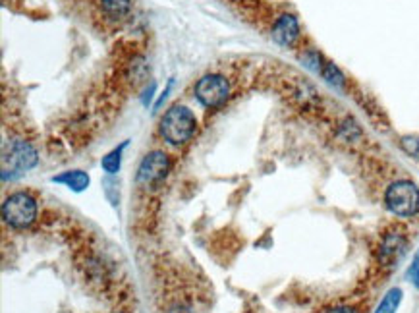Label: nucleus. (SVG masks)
<instances>
[{
	"label": "nucleus",
	"instance_id": "8",
	"mask_svg": "<svg viewBox=\"0 0 419 313\" xmlns=\"http://www.w3.org/2000/svg\"><path fill=\"white\" fill-rule=\"evenodd\" d=\"M300 37V24L292 14H282L277 19V24L273 26V39L278 45L294 46L296 41Z\"/></svg>",
	"mask_w": 419,
	"mask_h": 313
},
{
	"label": "nucleus",
	"instance_id": "3",
	"mask_svg": "<svg viewBox=\"0 0 419 313\" xmlns=\"http://www.w3.org/2000/svg\"><path fill=\"white\" fill-rule=\"evenodd\" d=\"M384 205L396 217H413L419 213V188L410 180H398L386 188Z\"/></svg>",
	"mask_w": 419,
	"mask_h": 313
},
{
	"label": "nucleus",
	"instance_id": "12",
	"mask_svg": "<svg viewBox=\"0 0 419 313\" xmlns=\"http://www.w3.org/2000/svg\"><path fill=\"white\" fill-rule=\"evenodd\" d=\"M124 147H126V144L120 145V147H117L114 151H110L108 155L103 157L101 167H103L105 172H108V174H117L118 170H120V164H122V151H124Z\"/></svg>",
	"mask_w": 419,
	"mask_h": 313
},
{
	"label": "nucleus",
	"instance_id": "5",
	"mask_svg": "<svg viewBox=\"0 0 419 313\" xmlns=\"http://www.w3.org/2000/svg\"><path fill=\"white\" fill-rule=\"evenodd\" d=\"M170 170V157L162 151H151L149 155L143 157L142 164L137 169V184L142 188H151L155 184H159L164 180Z\"/></svg>",
	"mask_w": 419,
	"mask_h": 313
},
{
	"label": "nucleus",
	"instance_id": "14",
	"mask_svg": "<svg viewBox=\"0 0 419 313\" xmlns=\"http://www.w3.org/2000/svg\"><path fill=\"white\" fill-rule=\"evenodd\" d=\"M402 147L413 159H419V137H404L402 139Z\"/></svg>",
	"mask_w": 419,
	"mask_h": 313
},
{
	"label": "nucleus",
	"instance_id": "11",
	"mask_svg": "<svg viewBox=\"0 0 419 313\" xmlns=\"http://www.w3.org/2000/svg\"><path fill=\"white\" fill-rule=\"evenodd\" d=\"M402 302V290L400 288H391L386 296L383 298V302L379 304L375 313H394L398 310V305Z\"/></svg>",
	"mask_w": 419,
	"mask_h": 313
},
{
	"label": "nucleus",
	"instance_id": "17",
	"mask_svg": "<svg viewBox=\"0 0 419 313\" xmlns=\"http://www.w3.org/2000/svg\"><path fill=\"white\" fill-rule=\"evenodd\" d=\"M169 313H194V312H191V310H189L187 305L176 304V305H172V307H170Z\"/></svg>",
	"mask_w": 419,
	"mask_h": 313
},
{
	"label": "nucleus",
	"instance_id": "2",
	"mask_svg": "<svg viewBox=\"0 0 419 313\" xmlns=\"http://www.w3.org/2000/svg\"><path fill=\"white\" fill-rule=\"evenodd\" d=\"M37 164L35 147L22 139H14L2 149V180L16 178Z\"/></svg>",
	"mask_w": 419,
	"mask_h": 313
},
{
	"label": "nucleus",
	"instance_id": "15",
	"mask_svg": "<svg viewBox=\"0 0 419 313\" xmlns=\"http://www.w3.org/2000/svg\"><path fill=\"white\" fill-rule=\"evenodd\" d=\"M408 277H410V280L416 285V287H419V253L416 255L413 263H411L410 271H408Z\"/></svg>",
	"mask_w": 419,
	"mask_h": 313
},
{
	"label": "nucleus",
	"instance_id": "7",
	"mask_svg": "<svg viewBox=\"0 0 419 313\" xmlns=\"http://www.w3.org/2000/svg\"><path fill=\"white\" fill-rule=\"evenodd\" d=\"M408 250V240L400 230H391L384 234L381 248H379V261L384 267H394L398 261L404 257V253Z\"/></svg>",
	"mask_w": 419,
	"mask_h": 313
},
{
	"label": "nucleus",
	"instance_id": "10",
	"mask_svg": "<svg viewBox=\"0 0 419 313\" xmlns=\"http://www.w3.org/2000/svg\"><path fill=\"white\" fill-rule=\"evenodd\" d=\"M101 4H103V10H105L108 18L120 19L130 12L132 0H101Z\"/></svg>",
	"mask_w": 419,
	"mask_h": 313
},
{
	"label": "nucleus",
	"instance_id": "16",
	"mask_svg": "<svg viewBox=\"0 0 419 313\" xmlns=\"http://www.w3.org/2000/svg\"><path fill=\"white\" fill-rule=\"evenodd\" d=\"M323 313H357L354 307H348V305H339V307H330L327 312Z\"/></svg>",
	"mask_w": 419,
	"mask_h": 313
},
{
	"label": "nucleus",
	"instance_id": "9",
	"mask_svg": "<svg viewBox=\"0 0 419 313\" xmlns=\"http://www.w3.org/2000/svg\"><path fill=\"white\" fill-rule=\"evenodd\" d=\"M53 182L64 184L66 188L74 189V192H83V189L89 186V176L83 172V170H68L60 176H54Z\"/></svg>",
	"mask_w": 419,
	"mask_h": 313
},
{
	"label": "nucleus",
	"instance_id": "13",
	"mask_svg": "<svg viewBox=\"0 0 419 313\" xmlns=\"http://www.w3.org/2000/svg\"><path fill=\"white\" fill-rule=\"evenodd\" d=\"M321 76L329 81L330 85H334V87H342V83H344V78H342V74H340V70L334 64H325L321 70Z\"/></svg>",
	"mask_w": 419,
	"mask_h": 313
},
{
	"label": "nucleus",
	"instance_id": "4",
	"mask_svg": "<svg viewBox=\"0 0 419 313\" xmlns=\"http://www.w3.org/2000/svg\"><path fill=\"white\" fill-rule=\"evenodd\" d=\"M2 219L14 228H27L37 219V201L26 192L12 194L2 203Z\"/></svg>",
	"mask_w": 419,
	"mask_h": 313
},
{
	"label": "nucleus",
	"instance_id": "6",
	"mask_svg": "<svg viewBox=\"0 0 419 313\" xmlns=\"http://www.w3.org/2000/svg\"><path fill=\"white\" fill-rule=\"evenodd\" d=\"M228 95H230V85H228L226 78L219 76V74H209V76H203L201 80L197 81L196 97L205 107H221L224 101L228 99Z\"/></svg>",
	"mask_w": 419,
	"mask_h": 313
},
{
	"label": "nucleus",
	"instance_id": "1",
	"mask_svg": "<svg viewBox=\"0 0 419 313\" xmlns=\"http://www.w3.org/2000/svg\"><path fill=\"white\" fill-rule=\"evenodd\" d=\"M159 130H161L162 139L169 142L170 145H184L196 134L197 120L189 108L174 105L162 117Z\"/></svg>",
	"mask_w": 419,
	"mask_h": 313
}]
</instances>
